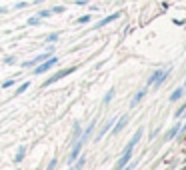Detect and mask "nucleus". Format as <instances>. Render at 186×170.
I'll list each match as a JSON object with an SVG mask.
<instances>
[{"mask_svg": "<svg viewBox=\"0 0 186 170\" xmlns=\"http://www.w3.org/2000/svg\"><path fill=\"white\" fill-rule=\"evenodd\" d=\"M72 72H76V68H74V66H70V68H62V70H58L56 74H52L50 78H46V80H44V84H42V86H52L54 82H58V80L66 78V76H68V74H72Z\"/></svg>", "mask_w": 186, "mask_h": 170, "instance_id": "obj_1", "label": "nucleus"}, {"mask_svg": "<svg viewBox=\"0 0 186 170\" xmlns=\"http://www.w3.org/2000/svg\"><path fill=\"white\" fill-rule=\"evenodd\" d=\"M168 74H170V68H164V70H156L152 76L148 78L146 82V86H154V84H162L166 78H168Z\"/></svg>", "mask_w": 186, "mask_h": 170, "instance_id": "obj_2", "label": "nucleus"}, {"mask_svg": "<svg viewBox=\"0 0 186 170\" xmlns=\"http://www.w3.org/2000/svg\"><path fill=\"white\" fill-rule=\"evenodd\" d=\"M58 64V58L56 56H48L44 62H40V64H36V72L34 74H42V72H46V70H50L52 66H56Z\"/></svg>", "mask_w": 186, "mask_h": 170, "instance_id": "obj_3", "label": "nucleus"}, {"mask_svg": "<svg viewBox=\"0 0 186 170\" xmlns=\"http://www.w3.org/2000/svg\"><path fill=\"white\" fill-rule=\"evenodd\" d=\"M82 146H84V140H78V142H74L72 152H70V156H68V162H70V164H72V162L80 156V150H82Z\"/></svg>", "mask_w": 186, "mask_h": 170, "instance_id": "obj_4", "label": "nucleus"}, {"mask_svg": "<svg viewBox=\"0 0 186 170\" xmlns=\"http://www.w3.org/2000/svg\"><path fill=\"white\" fill-rule=\"evenodd\" d=\"M120 16H122V12H114V14H108V16H106V18H102V20H100V22L96 24L94 28H102V26H106V24L114 22V20H116V18H120Z\"/></svg>", "mask_w": 186, "mask_h": 170, "instance_id": "obj_5", "label": "nucleus"}, {"mask_svg": "<svg viewBox=\"0 0 186 170\" xmlns=\"http://www.w3.org/2000/svg\"><path fill=\"white\" fill-rule=\"evenodd\" d=\"M146 92H148V86H146L144 90H138V92H136V94L132 96V102H130V106H136V104H138V102H140V100L144 98V94H146Z\"/></svg>", "mask_w": 186, "mask_h": 170, "instance_id": "obj_6", "label": "nucleus"}, {"mask_svg": "<svg viewBox=\"0 0 186 170\" xmlns=\"http://www.w3.org/2000/svg\"><path fill=\"white\" fill-rule=\"evenodd\" d=\"M178 132H180V122H176V124L172 126V128H170V130H168V132H166L164 140H172V138H174V136L178 134Z\"/></svg>", "mask_w": 186, "mask_h": 170, "instance_id": "obj_7", "label": "nucleus"}, {"mask_svg": "<svg viewBox=\"0 0 186 170\" xmlns=\"http://www.w3.org/2000/svg\"><path fill=\"white\" fill-rule=\"evenodd\" d=\"M126 124H128V116H122L120 120H118V124L112 128V134H118V132H120V130H122V128H124Z\"/></svg>", "mask_w": 186, "mask_h": 170, "instance_id": "obj_8", "label": "nucleus"}, {"mask_svg": "<svg viewBox=\"0 0 186 170\" xmlns=\"http://www.w3.org/2000/svg\"><path fill=\"white\" fill-rule=\"evenodd\" d=\"M114 122H116V120H108V122H106V124H104V128H102V130H100V134H98V140H100V138H104V136H106V132H108L110 128H112V126H114Z\"/></svg>", "mask_w": 186, "mask_h": 170, "instance_id": "obj_9", "label": "nucleus"}, {"mask_svg": "<svg viewBox=\"0 0 186 170\" xmlns=\"http://www.w3.org/2000/svg\"><path fill=\"white\" fill-rule=\"evenodd\" d=\"M182 94H184V88H182V86H180V88H176V90L172 92V94H170V102L178 100V98H180V96H182Z\"/></svg>", "mask_w": 186, "mask_h": 170, "instance_id": "obj_10", "label": "nucleus"}, {"mask_svg": "<svg viewBox=\"0 0 186 170\" xmlns=\"http://www.w3.org/2000/svg\"><path fill=\"white\" fill-rule=\"evenodd\" d=\"M92 130H94V122H90V126H88L86 130H84V134L80 136V140H84V142H86L88 138H90V134H92Z\"/></svg>", "mask_w": 186, "mask_h": 170, "instance_id": "obj_11", "label": "nucleus"}, {"mask_svg": "<svg viewBox=\"0 0 186 170\" xmlns=\"http://www.w3.org/2000/svg\"><path fill=\"white\" fill-rule=\"evenodd\" d=\"M24 154H26V146H20L18 150H16V156H14V160H16V162H20V160L24 158Z\"/></svg>", "mask_w": 186, "mask_h": 170, "instance_id": "obj_12", "label": "nucleus"}, {"mask_svg": "<svg viewBox=\"0 0 186 170\" xmlns=\"http://www.w3.org/2000/svg\"><path fill=\"white\" fill-rule=\"evenodd\" d=\"M40 20H42L40 16H30V18L26 20V24H28V26H38V24H40Z\"/></svg>", "mask_w": 186, "mask_h": 170, "instance_id": "obj_13", "label": "nucleus"}, {"mask_svg": "<svg viewBox=\"0 0 186 170\" xmlns=\"http://www.w3.org/2000/svg\"><path fill=\"white\" fill-rule=\"evenodd\" d=\"M30 88V80H26V82H22L20 86H18V90H16V94H22V92H26Z\"/></svg>", "mask_w": 186, "mask_h": 170, "instance_id": "obj_14", "label": "nucleus"}, {"mask_svg": "<svg viewBox=\"0 0 186 170\" xmlns=\"http://www.w3.org/2000/svg\"><path fill=\"white\" fill-rule=\"evenodd\" d=\"M90 18H92L90 14H84V16H80V18H76V22H78V24H88V22H90Z\"/></svg>", "mask_w": 186, "mask_h": 170, "instance_id": "obj_15", "label": "nucleus"}, {"mask_svg": "<svg viewBox=\"0 0 186 170\" xmlns=\"http://www.w3.org/2000/svg\"><path fill=\"white\" fill-rule=\"evenodd\" d=\"M112 96H114V88H110V90L106 92V96H104V100H102V102H104V104H108V102L112 100Z\"/></svg>", "mask_w": 186, "mask_h": 170, "instance_id": "obj_16", "label": "nucleus"}, {"mask_svg": "<svg viewBox=\"0 0 186 170\" xmlns=\"http://www.w3.org/2000/svg\"><path fill=\"white\" fill-rule=\"evenodd\" d=\"M80 130H82V128H80V124H74V128H72V136H74V138H78V136H80ZM74 138H72V140H74Z\"/></svg>", "mask_w": 186, "mask_h": 170, "instance_id": "obj_17", "label": "nucleus"}, {"mask_svg": "<svg viewBox=\"0 0 186 170\" xmlns=\"http://www.w3.org/2000/svg\"><path fill=\"white\" fill-rule=\"evenodd\" d=\"M64 10H66L64 6H52V8H50V12H52V14H62Z\"/></svg>", "mask_w": 186, "mask_h": 170, "instance_id": "obj_18", "label": "nucleus"}, {"mask_svg": "<svg viewBox=\"0 0 186 170\" xmlns=\"http://www.w3.org/2000/svg\"><path fill=\"white\" fill-rule=\"evenodd\" d=\"M58 38H60V34H58V32H52L50 36H48V38H46V40H48V42H56Z\"/></svg>", "mask_w": 186, "mask_h": 170, "instance_id": "obj_19", "label": "nucleus"}, {"mask_svg": "<svg viewBox=\"0 0 186 170\" xmlns=\"http://www.w3.org/2000/svg\"><path fill=\"white\" fill-rule=\"evenodd\" d=\"M36 16H40V18H48V16H52V12H50V10H40Z\"/></svg>", "mask_w": 186, "mask_h": 170, "instance_id": "obj_20", "label": "nucleus"}, {"mask_svg": "<svg viewBox=\"0 0 186 170\" xmlns=\"http://www.w3.org/2000/svg\"><path fill=\"white\" fill-rule=\"evenodd\" d=\"M184 112H186V104H182V106L174 112V116H176V118H180V114H184Z\"/></svg>", "mask_w": 186, "mask_h": 170, "instance_id": "obj_21", "label": "nucleus"}, {"mask_svg": "<svg viewBox=\"0 0 186 170\" xmlns=\"http://www.w3.org/2000/svg\"><path fill=\"white\" fill-rule=\"evenodd\" d=\"M54 168H56V158H52L50 164H48V170H54Z\"/></svg>", "mask_w": 186, "mask_h": 170, "instance_id": "obj_22", "label": "nucleus"}, {"mask_svg": "<svg viewBox=\"0 0 186 170\" xmlns=\"http://www.w3.org/2000/svg\"><path fill=\"white\" fill-rule=\"evenodd\" d=\"M26 6H28V2H16V8H18V10H20V8H26Z\"/></svg>", "mask_w": 186, "mask_h": 170, "instance_id": "obj_23", "label": "nucleus"}, {"mask_svg": "<svg viewBox=\"0 0 186 170\" xmlns=\"http://www.w3.org/2000/svg\"><path fill=\"white\" fill-rule=\"evenodd\" d=\"M12 84H14V80H6V82H4V84H2V88H10Z\"/></svg>", "mask_w": 186, "mask_h": 170, "instance_id": "obj_24", "label": "nucleus"}, {"mask_svg": "<svg viewBox=\"0 0 186 170\" xmlns=\"http://www.w3.org/2000/svg\"><path fill=\"white\" fill-rule=\"evenodd\" d=\"M4 62H6V64H14V62H16V60H14V58L10 56V58H6V60H4Z\"/></svg>", "mask_w": 186, "mask_h": 170, "instance_id": "obj_25", "label": "nucleus"}, {"mask_svg": "<svg viewBox=\"0 0 186 170\" xmlns=\"http://www.w3.org/2000/svg\"><path fill=\"white\" fill-rule=\"evenodd\" d=\"M76 4H86V2H90V0H74Z\"/></svg>", "mask_w": 186, "mask_h": 170, "instance_id": "obj_26", "label": "nucleus"}, {"mask_svg": "<svg viewBox=\"0 0 186 170\" xmlns=\"http://www.w3.org/2000/svg\"><path fill=\"white\" fill-rule=\"evenodd\" d=\"M4 12H6V8H2V6H0V14H4Z\"/></svg>", "mask_w": 186, "mask_h": 170, "instance_id": "obj_27", "label": "nucleus"}, {"mask_svg": "<svg viewBox=\"0 0 186 170\" xmlns=\"http://www.w3.org/2000/svg\"><path fill=\"white\" fill-rule=\"evenodd\" d=\"M70 170H72V168H70Z\"/></svg>", "mask_w": 186, "mask_h": 170, "instance_id": "obj_28", "label": "nucleus"}]
</instances>
